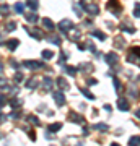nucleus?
I'll return each mask as SVG.
<instances>
[{
    "label": "nucleus",
    "instance_id": "nucleus-1",
    "mask_svg": "<svg viewBox=\"0 0 140 146\" xmlns=\"http://www.w3.org/2000/svg\"><path fill=\"white\" fill-rule=\"evenodd\" d=\"M80 7H82V8L86 11L88 15H98V13H99L98 5H96V3H93L91 0H80Z\"/></svg>",
    "mask_w": 140,
    "mask_h": 146
},
{
    "label": "nucleus",
    "instance_id": "nucleus-2",
    "mask_svg": "<svg viewBox=\"0 0 140 146\" xmlns=\"http://www.w3.org/2000/svg\"><path fill=\"white\" fill-rule=\"evenodd\" d=\"M127 60L130 63H137L140 65V47H132L129 50V55H127Z\"/></svg>",
    "mask_w": 140,
    "mask_h": 146
},
{
    "label": "nucleus",
    "instance_id": "nucleus-3",
    "mask_svg": "<svg viewBox=\"0 0 140 146\" xmlns=\"http://www.w3.org/2000/svg\"><path fill=\"white\" fill-rule=\"evenodd\" d=\"M108 10L113 11L114 15H119L121 11H122V7H121V3L117 2V0H109L108 2Z\"/></svg>",
    "mask_w": 140,
    "mask_h": 146
},
{
    "label": "nucleus",
    "instance_id": "nucleus-4",
    "mask_svg": "<svg viewBox=\"0 0 140 146\" xmlns=\"http://www.w3.org/2000/svg\"><path fill=\"white\" fill-rule=\"evenodd\" d=\"M23 65H25L26 68H29V70H42V68H44V63L36 62V60H25Z\"/></svg>",
    "mask_w": 140,
    "mask_h": 146
},
{
    "label": "nucleus",
    "instance_id": "nucleus-5",
    "mask_svg": "<svg viewBox=\"0 0 140 146\" xmlns=\"http://www.w3.org/2000/svg\"><path fill=\"white\" fill-rule=\"evenodd\" d=\"M67 34H68V39H70V41H78L80 36H82V31L77 29V28H70L67 31Z\"/></svg>",
    "mask_w": 140,
    "mask_h": 146
},
{
    "label": "nucleus",
    "instance_id": "nucleus-6",
    "mask_svg": "<svg viewBox=\"0 0 140 146\" xmlns=\"http://www.w3.org/2000/svg\"><path fill=\"white\" fill-rule=\"evenodd\" d=\"M104 60H106V63H108V65H111V67H113V65H116V63L119 62V57H117V54L109 52V54H106V58H104Z\"/></svg>",
    "mask_w": 140,
    "mask_h": 146
},
{
    "label": "nucleus",
    "instance_id": "nucleus-7",
    "mask_svg": "<svg viewBox=\"0 0 140 146\" xmlns=\"http://www.w3.org/2000/svg\"><path fill=\"white\" fill-rule=\"evenodd\" d=\"M28 34L33 37V39H38V41H41L42 37H44V33L41 29H38V28H33V29H28Z\"/></svg>",
    "mask_w": 140,
    "mask_h": 146
},
{
    "label": "nucleus",
    "instance_id": "nucleus-8",
    "mask_svg": "<svg viewBox=\"0 0 140 146\" xmlns=\"http://www.w3.org/2000/svg\"><path fill=\"white\" fill-rule=\"evenodd\" d=\"M70 28H72V21L70 20H62L60 23H59V29H60V33H67Z\"/></svg>",
    "mask_w": 140,
    "mask_h": 146
},
{
    "label": "nucleus",
    "instance_id": "nucleus-9",
    "mask_svg": "<svg viewBox=\"0 0 140 146\" xmlns=\"http://www.w3.org/2000/svg\"><path fill=\"white\" fill-rule=\"evenodd\" d=\"M68 119L72 120V122H75V123H85L83 115L77 114V112H70V114H68Z\"/></svg>",
    "mask_w": 140,
    "mask_h": 146
},
{
    "label": "nucleus",
    "instance_id": "nucleus-10",
    "mask_svg": "<svg viewBox=\"0 0 140 146\" xmlns=\"http://www.w3.org/2000/svg\"><path fill=\"white\" fill-rule=\"evenodd\" d=\"M54 101L57 102V106H64V104H65V96H64L62 91H57V93H54Z\"/></svg>",
    "mask_w": 140,
    "mask_h": 146
},
{
    "label": "nucleus",
    "instance_id": "nucleus-11",
    "mask_svg": "<svg viewBox=\"0 0 140 146\" xmlns=\"http://www.w3.org/2000/svg\"><path fill=\"white\" fill-rule=\"evenodd\" d=\"M117 107H119L122 112H127V110H129V102H127V99L121 98V99L117 101Z\"/></svg>",
    "mask_w": 140,
    "mask_h": 146
},
{
    "label": "nucleus",
    "instance_id": "nucleus-12",
    "mask_svg": "<svg viewBox=\"0 0 140 146\" xmlns=\"http://www.w3.org/2000/svg\"><path fill=\"white\" fill-rule=\"evenodd\" d=\"M42 26L46 28L47 31H52V29L56 28V25H54V23H52L49 18H42Z\"/></svg>",
    "mask_w": 140,
    "mask_h": 146
},
{
    "label": "nucleus",
    "instance_id": "nucleus-13",
    "mask_svg": "<svg viewBox=\"0 0 140 146\" xmlns=\"http://www.w3.org/2000/svg\"><path fill=\"white\" fill-rule=\"evenodd\" d=\"M56 83H57V86H59L60 89H62V91H67V89L70 88V86L67 84V81H65V80H64L62 76H60V78H57V81H56Z\"/></svg>",
    "mask_w": 140,
    "mask_h": 146
},
{
    "label": "nucleus",
    "instance_id": "nucleus-14",
    "mask_svg": "<svg viewBox=\"0 0 140 146\" xmlns=\"http://www.w3.org/2000/svg\"><path fill=\"white\" fill-rule=\"evenodd\" d=\"M52 84H54V83H52V80L49 78V76H46V78L42 80V88L46 89V91H51V89H52Z\"/></svg>",
    "mask_w": 140,
    "mask_h": 146
},
{
    "label": "nucleus",
    "instance_id": "nucleus-15",
    "mask_svg": "<svg viewBox=\"0 0 140 146\" xmlns=\"http://www.w3.org/2000/svg\"><path fill=\"white\" fill-rule=\"evenodd\" d=\"M18 46H20V41H18V39H10V41H7V47H8L10 50H15Z\"/></svg>",
    "mask_w": 140,
    "mask_h": 146
},
{
    "label": "nucleus",
    "instance_id": "nucleus-16",
    "mask_svg": "<svg viewBox=\"0 0 140 146\" xmlns=\"http://www.w3.org/2000/svg\"><path fill=\"white\" fill-rule=\"evenodd\" d=\"M47 41H49V42H52L54 46H60V42H62V41H60V37H59V36H56V34H51V36L47 37Z\"/></svg>",
    "mask_w": 140,
    "mask_h": 146
},
{
    "label": "nucleus",
    "instance_id": "nucleus-17",
    "mask_svg": "<svg viewBox=\"0 0 140 146\" xmlns=\"http://www.w3.org/2000/svg\"><path fill=\"white\" fill-rule=\"evenodd\" d=\"M26 7H29L31 10H38L39 8V2L38 0H26Z\"/></svg>",
    "mask_w": 140,
    "mask_h": 146
},
{
    "label": "nucleus",
    "instance_id": "nucleus-18",
    "mask_svg": "<svg viewBox=\"0 0 140 146\" xmlns=\"http://www.w3.org/2000/svg\"><path fill=\"white\" fill-rule=\"evenodd\" d=\"M26 88L28 89H36L38 88V80L36 78H29L28 83H26Z\"/></svg>",
    "mask_w": 140,
    "mask_h": 146
},
{
    "label": "nucleus",
    "instance_id": "nucleus-19",
    "mask_svg": "<svg viewBox=\"0 0 140 146\" xmlns=\"http://www.w3.org/2000/svg\"><path fill=\"white\" fill-rule=\"evenodd\" d=\"M129 146H140V136H132L129 140Z\"/></svg>",
    "mask_w": 140,
    "mask_h": 146
},
{
    "label": "nucleus",
    "instance_id": "nucleus-20",
    "mask_svg": "<svg viewBox=\"0 0 140 146\" xmlns=\"http://www.w3.org/2000/svg\"><path fill=\"white\" fill-rule=\"evenodd\" d=\"M13 10H15L16 13H23V11H25V3H21V2L15 3V7H13Z\"/></svg>",
    "mask_w": 140,
    "mask_h": 146
},
{
    "label": "nucleus",
    "instance_id": "nucleus-21",
    "mask_svg": "<svg viewBox=\"0 0 140 146\" xmlns=\"http://www.w3.org/2000/svg\"><path fill=\"white\" fill-rule=\"evenodd\" d=\"M15 28H16V23H15V21H10V23H7V25H5V31L7 33H11V31H15Z\"/></svg>",
    "mask_w": 140,
    "mask_h": 146
},
{
    "label": "nucleus",
    "instance_id": "nucleus-22",
    "mask_svg": "<svg viewBox=\"0 0 140 146\" xmlns=\"http://www.w3.org/2000/svg\"><path fill=\"white\" fill-rule=\"evenodd\" d=\"M121 29H122V31H125V33H130V34H132V33H135V29L132 26H129L127 23H122V25H121Z\"/></svg>",
    "mask_w": 140,
    "mask_h": 146
},
{
    "label": "nucleus",
    "instance_id": "nucleus-23",
    "mask_svg": "<svg viewBox=\"0 0 140 146\" xmlns=\"http://www.w3.org/2000/svg\"><path fill=\"white\" fill-rule=\"evenodd\" d=\"M91 36H93V37H98L99 41H104V39H106V34L96 31V29H94V31H91Z\"/></svg>",
    "mask_w": 140,
    "mask_h": 146
},
{
    "label": "nucleus",
    "instance_id": "nucleus-24",
    "mask_svg": "<svg viewBox=\"0 0 140 146\" xmlns=\"http://www.w3.org/2000/svg\"><path fill=\"white\" fill-rule=\"evenodd\" d=\"M42 58H46V60H51L52 57H54V52L52 50H42Z\"/></svg>",
    "mask_w": 140,
    "mask_h": 146
},
{
    "label": "nucleus",
    "instance_id": "nucleus-25",
    "mask_svg": "<svg viewBox=\"0 0 140 146\" xmlns=\"http://www.w3.org/2000/svg\"><path fill=\"white\" fill-rule=\"evenodd\" d=\"M80 68H85V72L86 73H91L93 72V65H91V63H82V65H80Z\"/></svg>",
    "mask_w": 140,
    "mask_h": 146
},
{
    "label": "nucleus",
    "instance_id": "nucleus-26",
    "mask_svg": "<svg viewBox=\"0 0 140 146\" xmlns=\"http://www.w3.org/2000/svg\"><path fill=\"white\" fill-rule=\"evenodd\" d=\"M26 21H28V23H36L38 16L34 15V13H28V15H26Z\"/></svg>",
    "mask_w": 140,
    "mask_h": 146
},
{
    "label": "nucleus",
    "instance_id": "nucleus-27",
    "mask_svg": "<svg viewBox=\"0 0 140 146\" xmlns=\"http://www.w3.org/2000/svg\"><path fill=\"white\" fill-rule=\"evenodd\" d=\"M60 128H62V123H52V125H49V131H59L60 130Z\"/></svg>",
    "mask_w": 140,
    "mask_h": 146
},
{
    "label": "nucleus",
    "instance_id": "nucleus-28",
    "mask_svg": "<svg viewBox=\"0 0 140 146\" xmlns=\"http://www.w3.org/2000/svg\"><path fill=\"white\" fill-rule=\"evenodd\" d=\"M65 73H68L70 76H75V75H77V68L75 67H65Z\"/></svg>",
    "mask_w": 140,
    "mask_h": 146
},
{
    "label": "nucleus",
    "instance_id": "nucleus-29",
    "mask_svg": "<svg viewBox=\"0 0 140 146\" xmlns=\"http://www.w3.org/2000/svg\"><path fill=\"white\" fill-rule=\"evenodd\" d=\"M94 128H96V130H101V131L109 130V127L106 125V123H96V125H94Z\"/></svg>",
    "mask_w": 140,
    "mask_h": 146
},
{
    "label": "nucleus",
    "instance_id": "nucleus-30",
    "mask_svg": "<svg viewBox=\"0 0 140 146\" xmlns=\"http://www.w3.org/2000/svg\"><path fill=\"white\" fill-rule=\"evenodd\" d=\"M113 81H114V88H116V91L117 93H121L122 91V86H121V81L117 78H113Z\"/></svg>",
    "mask_w": 140,
    "mask_h": 146
},
{
    "label": "nucleus",
    "instance_id": "nucleus-31",
    "mask_svg": "<svg viewBox=\"0 0 140 146\" xmlns=\"http://www.w3.org/2000/svg\"><path fill=\"white\" fill-rule=\"evenodd\" d=\"M80 91H82V93L85 94V96H86L88 99H94V94H91V93H90V91H88V89H86V88H82V89H80Z\"/></svg>",
    "mask_w": 140,
    "mask_h": 146
},
{
    "label": "nucleus",
    "instance_id": "nucleus-32",
    "mask_svg": "<svg viewBox=\"0 0 140 146\" xmlns=\"http://www.w3.org/2000/svg\"><path fill=\"white\" fill-rule=\"evenodd\" d=\"M28 122H29V123H33V125H39V120H38L34 115H29V117H28Z\"/></svg>",
    "mask_w": 140,
    "mask_h": 146
},
{
    "label": "nucleus",
    "instance_id": "nucleus-33",
    "mask_svg": "<svg viewBox=\"0 0 140 146\" xmlns=\"http://www.w3.org/2000/svg\"><path fill=\"white\" fill-rule=\"evenodd\" d=\"M134 16H135V18H140V3H135V8H134Z\"/></svg>",
    "mask_w": 140,
    "mask_h": 146
},
{
    "label": "nucleus",
    "instance_id": "nucleus-34",
    "mask_svg": "<svg viewBox=\"0 0 140 146\" xmlns=\"http://www.w3.org/2000/svg\"><path fill=\"white\" fill-rule=\"evenodd\" d=\"M0 88H2V89H8V88H10V86H8V83H7V80L0 78Z\"/></svg>",
    "mask_w": 140,
    "mask_h": 146
},
{
    "label": "nucleus",
    "instance_id": "nucleus-35",
    "mask_svg": "<svg viewBox=\"0 0 140 146\" xmlns=\"http://www.w3.org/2000/svg\"><path fill=\"white\" fill-rule=\"evenodd\" d=\"M7 102H8L7 96H5V94H0V107H2V106H5Z\"/></svg>",
    "mask_w": 140,
    "mask_h": 146
},
{
    "label": "nucleus",
    "instance_id": "nucleus-36",
    "mask_svg": "<svg viewBox=\"0 0 140 146\" xmlns=\"http://www.w3.org/2000/svg\"><path fill=\"white\" fill-rule=\"evenodd\" d=\"M21 80H23V73H21V72H16V73H15V81L18 83V81H21Z\"/></svg>",
    "mask_w": 140,
    "mask_h": 146
},
{
    "label": "nucleus",
    "instance_id": "nucleus-37",
    "mask_svg": "<svg viewBox=\"0 0 140 146\" xmlns=\"http://www.w3.org/2000/svg\"><path fill=\"white\" fill-rule=\"evenodd\" d=\"M124 46V39H121V37H116V47H122Z\"/></svg>",
    "mask_w": 140,
    "mask_h": 146
},
{
    "label": "nucleus",
    "instance_id": "nucleus-38",
    "mask_svg": "<svg viewBox=\"0 0 140 146\" xmlns=\"http://www.w3.org/2000/svg\"><path fill=\"white\" fill-rule=\"evenodd\" d=\"M0 13H2V15H7V13H8V5H2L0 7Z\"/></svg>",
    "mask_w": 140,
    "mask_h": 146
},
{
    "label": "nucleus",
    "instance_id": "nucleus-39",
    "mask_svg": "<svg viewBox=\"0 0 140 146\" xmlns=\"http://www.w3.org/2000/svg\"><path fill=\"white\" fill-rule=\"evenodd\" d=\"M96 83H98V81H96V80H93V78H90V80H88V86H94Z\"/></svg>",
    "mask_w": 140,
    "mask_h": 146
},
{
    "label": "nucleus",
    "instance_id": "nucleus-40",
    "mask_svg": "<svg viewBox=\"0 0 140 146\" xmlns=\"http://www.w3.org/2000/svg\"><path fill=\"white\" fill-rule=\"evenodd\" d=\"M65 60H67V54L62 52V54H60V62H65Z\"/></svg>",
    "mask_w": 140,
    "mask_h": 146
},
{
    "label": "nucleus",
    "instance_id": "nucleus-41",
    "mask_svg": "<svg viewBox=\"0 0 140 146\" xmlns=\"http://www.w3.org/2000/svg\"><path fill=\"white\" fill-rule=\"evenodd\" d=\"M10 104H11V107H16V106H18V99H16V98H15V99H11Z\"/></svg>",
    "mask_w": 140,
    "mask_h": 146
},
{
    "label": "nucleus",
    "instance_id": "nucleus-42",
    "mask_svg": "<svg viewBox=\"0 0 140 146\" xmlns=\"http://www.w3.org/2000/svg\"><path fill=\"white\" fill-rule=\"evenodd\" d=\"M5 120H7V117L2 114V110H0V123H2V122H5Z\"/></svg>",
    "mask_w": 140,
    "mask_h": 146
},
{
    "label": "nucleus",
    "instance_id": "nucleus-43",
    "mask_svg": "<svg viewBox=\"0 0 140 146\" xmlns=\"http://www.w3.org/2000/svg\"><path fill=\"white\" fill-rule=\"evenodd\" d=\"M86 47H88V46H85V44H78V49H80V50H85Z\"/></svg>",
    "mask_w": 140,
    "mask_h": 146
},
{
    "label": "nucleus",
    "instance_id": "nucleus-44",
    "mask_svg": "<svg viewBox=\"0 0 140 146\" xmlns=\"http://www.w3.org/2000/svg\"><path fill=\"white\" fill-rule=\"evenodd\" d=\"M29 138H31L33 141L36 140V135H34V131H29Z\"/></svg>",
    "mask_w": 140,
    "mask_h": 146
},
{
    "label": "nucleus",
    "instance_id": "nucleus-45",
    "mask_svg": "<svg viewBox=\"0 0 140 146\" xmlns=\"http://www.w3.org/2000/svg\"><path fill=\"white\" fill-rule=\"evenodd\" d=\"M135 117H139V119H140V109L137 110V112H135Z\"/></svg>",
    "mask_w": 140,
    "mask_h": 146
},
{
    "label": "nucleus",
    "instance_id": "nucleus-46",
    "mask_svg": "<svg viewBox=\"0 0 140 146\" xmlns=\"http://www.w3.org/2000/svg\"><path fill=\"white\" fill-rule=\"evenodd\" d=\"M111 146H119V145H117V143H113V145H111Z\"/></svg>",
    "mask_w": 140,
    "mask_h": 146
},
{
    "label": "nucleus",
    "instance_id": "nucleus-47",
    "mask_svg": "<svg viewBox=\"0 0 140 146\" xmlns=\"http://www.w3.org/2000/svg\"><path fill=\"white\" fill-rule=\"evenodd\" d=\"M2 70H3V67H2V63H0V72H2Z\"/></svg>",
    "mask_w": 140,
    "mask_h": 146
}]
</instances>
